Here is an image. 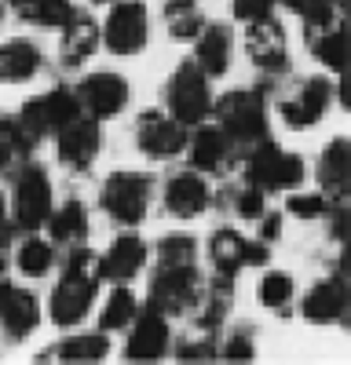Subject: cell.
Returning <instances> with one entry per match:
<instances>
[{"label": "cell", "mask_w": 351, "mask_h": 365, "mask_svg": "<svg viewBox=\"0 0 351 365\" xmlns=\"http://www.w3.org/2000/svg\"><path fill=\"white\" fill-rule=\"evenodd\" d=\"M278 234H282V216H278V212H263V216H260V237L256 241L268 245V241H278Z\"/></svg>", "instance_id": "obj_43"}, {"label": "cell", "mask_w": 351, "mask_h": 365, "mask_svg": "<svg viewBox=\"0 0 351 365\" xmlns=\"http://www.w3.org/2000/svg\"><path fill=\"white\" fill-rule=\"evenodd\" d=\"M99 37L113 55L143 51L146 41H151V19H146V8L139 4V0H121V4H113Z\"/></svg>", "instance_id": "obj_8"}, {"label": "cell", "mask_w": 351, "mask_h": 365, "mask_svg": "<svg viewBox=\"0 0 351 365\" xmlns=\"http://www.w3.org/2000/svg\"><path fill=\"white\" fill-rule=\"evenodd\" d=\"M8 4H11V8H19V11H22V8H29V4H34V0H8Z\"/></svg>", "instance_id": "obj_45"}, {"label": "cell", "mask_w": 351, "mask_h": 365, "mask_svg": "<svg viewBox=\"0 0 351 365\" xmlns=\"http://www.w3.org/2000/svg\"><path fill=\"white\" fill-rule=\"evenodd\" d=\"M275 4L278 0H234V19H242V22H256V19H268L275 15Z\"/></svg>", "instance_id": "obj_42"}, {"label": "cell", "mask_w": 351, "mask_h": 365, "mask_svg": "<svg viewBox=\"0 0 351 365\" xmlns=\"http://www.w3.org/2000/svg\"><path fill=\"white\" fill-rule=\"evenodd\" d=\"M136 329L128 332V344H125V358L128 361H161L168 344H172V332H168V314H161L158 307L146 303V311H136Z\"/></svg>", "instance_id": "obj_15"}, {"label": "cell", "mask_w": 351, "mask_h": 365, "mask_svg": "<svg viewBox=\"0 0 351 365\" xmlns=\"http://www.w3.org/2000/svg\"><path fill=\"white\" fill-rule=\"evenodd\" d=\"M4 270H8V263H4V252H0V282H4Z\"/></svg>", "instance_id": "obj_46"}, {"label": "cell", "mask_w": 351, "mask_h": 365, "mask_svg": "<svg viewBox=\"0 0 351 365\" xmlns=\"http://www.w3.org/2000/svg\"><path fill=\"white\" fill-rule=\"evenodd\" d=\"M242 172H245V182H253L260 190H292L304 182L307 168H304L300 154H285L271 139H260L245 150Z\"/></svg>", "instance_id": "obj_3"}, {"label": "cell", "mask_w": 351, "mask_h": 365, "mask_svg": "<svg viewBox=\"0 0 351 365\" xmlns=\"http://www.w3.org/2000/svg\"><path fill=\"white\" fill-rule=\"evenodd\" d=\"M158 263H161V267H190V263H198L194 237H187V234H168V237H161Z\"/></svg>", "instance_id": "obj_37"}, {"label": "cell", "mask_w": 351, "mask_h": 365, "mask_svg": "<svg viewBox=\"0 0 351 365\" xmlns=\"http://www.w3.org/2000/svg\"><path fill=\"white\" fill-rule=\"evenodd\" d=\"M330 103H333V84H330L326 77H304V81H297V84H292L285 96H282L278 117L285 120L289 128L304 132V128L315 125V120L326 117Z\"/></svg>", "instance_id": "obj_7"}, {"label": "cell", "mask_w": 351, "mask_h": 365, "mask_svg": "<svg viewBox=\"0 0 351 365\" xmlns=\"http://www.w3.org/2000/svg\"><path fill=\"white\" fill-rule=\"evenodd\" d=\"M213 205V190L201 172H180L165 182V212L176 220H194Z\"/></svg>", "instance_id": "obj_18"}, {"label": "cell", "mask_w": 351, "mask_h": 365, "mask_svg": "<svg viewBox=\"0 0 351 365\" xmlns=\"http://www.w3.org/2000/svg\"><path fill=\"white\" fill-rule=\"evenodd\" d=\"M63 44H58V58H63V66H81L92 58V51L99 48V26L92 22V15H81L73 11L63 26Z\"/></svg>", "instance_id": "obj_23"}, {"label": "cell", "mask_w": 351, "mask_h": 365, "mask_svg": "<svg viewBox=\"0 0 351 365\" xmlns=\"http://www.w3.org/2000/svg\"><path fill=\"white\" fill-rule=\"evenodd\" d=\"M44 227H48V237L58 241V245H81L88 237V212L81 201H66V205L51 208Z\"/></svg>", "instance_id": "obj_28"}, {"label": "cell", "mask_w": 351, "mask_h": 365, "mask_svg": "<svg viewBox=\"0 0 351 365\" xmlns=\"http://www.w3.org/2000/svg\"><path fill=\"white\" fill-rule=\"evenodd\" d=\"M333 205L337 201H330L322 190L318 194H292L285 201V212H289V216H297V220H326L333 212Z\"/></svg>", "instance_id": "obj_38"}, {"label": "cell", "mask_w": 351, "mask_h": 365, "mask_svg": "<svg viewBox=\"0 0 351 365\" xmlns=\"http://www.w3.org/2000/svg\"><path fill=\"white\" fill-rule=\"evenodd\" d=\"M256 299L263 303V307H271V311H285V303L292 299V278L282 274V270L263 274L260 285H256Z\"/></svg>", "instance_id": "obj_36"}, {"label": "cell", "mask_w": 351, "mask_h": 365, "mask_svg": "<svg viewBox=\"0 0 351 365\" xmlns=\"http://www.w3.org/2000/svg\"><path fill=\"white\" fill-rule=\"evenodd\" d=\"M187 154H190V168L201 175H220L238 161L242 150L230 143V135L213 125V128H198L194 135H187Z\"/></svg>", "instance_id": "obj_17"}, {"label": "cell", "mask_w": 351, "mask_h": 365, "mask_svg": "<svg viewBox=\"0 0 351 365\" xmlns=\"http://www.w3.org/2000/svg\"><path fill=\"white\" fill-rule=\"evenodd\" d=\"M96 289H99V274H96V256L92 249L84 245H70L66 259H63V278L51 289V303H48V314L55 325H81L88 318L96 303Z\"/></svg>", "instance_id": "obj_1"}, {"label": "cell", "mask_w": 351, "mask_h": 365, "mask_svg": "<svg viewBox=\"0 0 351 365\" xmlns=\"http://www.w3.org/2000/svg\"><path fill=\"white\" fill-rule=\"evenodd\" d=\"M143 263H146V245L136 234H125L103 256H96V274H99V282H113V285L121 282L125 285L143 270Z\"/></svg>", "instance_id": "obj_20"}, {"label": "cell", "mask_w": 351, "mask_h": 365, "mask_svg": "<svg viewBox=\"0 0 351 365\" xmlns=\"http://www.w3.org/2000/svg\"><path fill=\"white\" fill-rule=\"evenodd\" d=\"M165 22H168L172 41H194L205 26V19L194 8V0H165Z\"/></svg>", "instance_id": "obj_31"}, {"label": "cell", "mask_w": 351, "mask_h": 365, "mask_svg": "<svg viewBox=\"0 0 351 365\" xmlns=\"http://www.w3.org/2000/svg\"><path fill=\"white\" fill-rule=\"evenodd\" d=\"M77 113H81V106H77V96H73V91L55 88V91H48V96H41V99H34V103H26V106L19 110L15 120L26 128L29 139L41 143L44 135H55L63 125H70Z\"/></svg>", "instance_id": "obj_9"}, {"label": "cell", "mask_w": 351, "mask_h": 365, "mask_svg": "<svg viewBox=\"0 0 351 365\" xmlns=\"http://www.w3.org/2000/svg\"><path fill=\"white\" fill-rule=\"evenodd\" d=\"M0 22H4V0H0Z\"/></svg>", "instance_id": "obj_47"}, {"label": "cell", "mask_w": 351, "mask_h": 365, "mask_svg": "<svg viewBox=\"0 0 351 365\" xmlns=\"http://www.w3.org/2000/svg\"><path fill=\"white\" fill-rule=\"evenodd\" d=\"M268 245L263 241H249L234 230H216L209 241V259L213 267L223 274V278H234L242 267H263L268 263Z\"/></svg>", "instance_id": "obj_16"}, {"label": "cell", "mask_w": 351, "mask_h": 365, "mask_svg": "<svg viewBox=\"0 0 351 365\" xmlns=\"http://www.w3.org/2000/svg\"><path fill=\"white\" fill-rule=\"evenodd\" d=\"M216 125L230 135V143L238 150H249L253 143L268 139V99L260 91H227V96L213 106Z\"/></svg>", "instance_id": "obj_2"}, {"label": "cell", "mask_w": 351, "mask_h": 365, "mask_svg": "<svg viewBox=\"0 0 351 365\" xmlns=\"http://www.w3.org/2000/svg\"><path fill=\"white\" fill-rule=\"evenodd\" d=\"M216 358L245 365V361H253V358H256V344H253V336H249L245 329H234L230 336L223 340V347H216Z\"/></svg>", "instance_id": "obj_40"}, {"label": "cell", "mask_w": 351, "mask_h": 365, "mask_svg": "<svg viewBox=\"0 0 351 365\" xmlns=\"http://www.w3.org/2000/svg\"><path fill=\"white\" fill-rule=\"evenodd\" d=\"M110 354V340L106 332H81V336H70L58 347L44 351L37 361H66V365H96Z\"/></svg>", "instance_id": "obj_25"}, {"label": "cell", "mask_w": 351, "mask_h": 365, "mask_svg": "<svg viewBox=\"0 0 351 365\" xmlns=\"http://www.w3.org/2000/svg\"><path fill=\"white\" fill-rule=\"evenodd\" d=\"M99 4H103V0H99Z\"/></svg>", "instance_id": "obj_48"}, {"label": "cell", "mask_w": 351, "mask_h": 365, "mask_svg": "<svg viewBox=\"0 0 351 365\" xmlns=\"http://www.w3.org/2000/svg\"><path fill=\"white\" fill-rule=\"evenodd\" d=\"M41 73V51L29 41L0 44V84H26Z\"/></svg>", "instance_id": "obj_27"}, {"label": "cell", "mask_w": 351, "mask_h": 365, "mask_svg": "<svg viewBox=\"0 0 351 365\" xmlns=\"http://www.w3.org/2000/svg\"><path fill=\"white\" fill-rule=\"evenodd\" d=\"M347 179H351V146H347V139H333L326 146V154L318 158L322 194L330 201H344L347 197Z\"/></svg>", "instance_id": "obj_24"}, {"label": "cell", "mask_w": 351, "mask_h": 365, "mask_svg": "<svg viewBox=\"0 0 351 365\" xmlns=\"http://www.w3.org/2000/svg\"><path fill=\"white\" fill-rule=\"evenodd\" d=\"M201 292V278L194 263L190 267H161L151 278V307H158L161 314H190L194 299Z\"/></svg>", "instance_id": "obj_10"}, {"label": "cell", "mask_w": 351, "mask_h": 365, "mask_svg": "<svg viewBox=\"0 0 351 365\" xmlns=\"http://www.w3.org/2000/svg\"><path fill=\"white\" fill-rule=\"evenodd\" d=\"M194 58L190 63L205 73V77H223L227 66H230V34H227V26L220 22H205L201 26V34L194 37Z\"/></svg>", "instance_id": "obj_22"}, {"label": "cell", "mask_w": 351, "mask_h": 365, "mask_svg": "<svg viewBox=\"0 0 351 365\" xmlns=\"http://www.w3.org/2000/svg\"><path fill=\"white\" fill-rule=\"evenodd\" d=\"M26 22H34V26H44V29H58L70 15H73V4L70 0H34L29 8L19 11Z\"/></svg>", "instance_id": "obj_35"}, {"label": "cell", "mask_w": 351, "mask_h": 365, "mask_svg": "<svg viewBox=\"0 0 351 365\" xmlns=\"http://www.w3.org/2000/svg\"><path fill=\"white\" fill-rule=\"evenodd\" d=\"M37 322H41L37 296L19 289V285H11V282H0V325H4L8 340L11 344L26 340L29 332L37 329Z\"/></svg>", "instance_id": "obj_19"}, {"label": "cell", "mask_w": 351, "mask_h": 365, "mask_svg": "<svg viewBox=\"0 0 351 365\" xmlns=\"http://www.w3.org/2000/svg\"><path fill=\"white\" fill-rule=\"evenodd\" d=\"M311 55L318 58L322 66H330L333 73L344 70V58H347V34H344V22H333L326 29H311L307 34Z\"/></svg>", "instance_id": "obj_29"}, {"label": "cell", "mask_w": 351, "mask_h": 365, "mask_svg": "<svg viewBox=\"0 0 351 365\" xmlns=\"http://www.w3.org/2000/svg\"><path fill=\"white\" fill-rule=\"evenodd\" d=\"M11 205H15V227L19 230H37L44 227V220L51 216V179L41 165H22L19 175H15V194H11Z\"/></svg>", "instance_id": "obj_6"}, {"label": "cell", "mask_w": 351, "mask_h": 365, "mask_svg": "<svg viewBox=\"0 0 351 365\" xmlns=\"http://www.w3.org/2000/svg\"><path fill=\"white\" fill-rule=\"evenodd\" d=\"M245 51L253 58V66H260L263 73H282L285 63H289L285 29L271 15L256 19V22H245Z\"/></svg>", "instance_id": "obj_14"}, {"label": "cell", "mask_w": 351, "mask_h": 365, "mask_svg": "<svg viewBox=\"0 0 351 365\" xmlns=\"http://www.w3.org/2000/svg\"><path fill=\"white\" fill-rule=\"evenodd\" d=\"M289 11L304 19V29H326L333 22H344V0H282Z\"/></svg>", "instance_id": "obj_30"}, {"label": "cell", "mask_w": 351, "mask_h": 365, "mask_svg": "<svg viewBox=\"0 0 351 365\" xmlns=\"http://www.w3.org/2000/svg\"><path fill=\"white\" fill-rule=\"evenodd\" d=\"M230 299H234V285H230V278H213L209 285H201V292H198V299H194V322H198V329L201 332H209V329H216L223 318H227V311H230Z\"/></svg>", "instance_id": "obj_26"}, {"label": "cell", "mask_w": 351, "mask_h": 365, "mask_svg": "<svg viewBox=\"0 0 351 365\" xmlns=\"http://www.w3.org/2000/svg\"><path fill=\"white\" fill-rule=\"evenodd\" d=\"M99 146H103L99 125H96V117H88V113H77L70 125H63L55 132L58 161H63L70 172H88L92 168V161L99 158Z\"/></svg>", "instance_id": "obj_11"}, {"label": "cell", "mask_w": 351, "mask_h": 365, "mask_svg": "<svg viewBox=\"0 0 351 365\" xmlns=\"http://www.w3.org/2000/svg\"><path fill=\"white\" fill-rule=\"evenodd\" d=\"M165 106L168 117L180 125H201L213 113V91H209V77H205L194 63H183L165 84Z\"/></svg>", "instance_id": "obj_5"}, {"label": "cell", "mask_w": 351, "mask_h": 365, "mask_svg": "<svg viewBox=\"0 0 351 365\" xmlns=\"http://www.w3.org/2000/svg\"><path fill=\"white\" fill-rule=\"evenodd\" d=\"M37 143L26 135V128L19 125L15 117H0V172H8L15 161L29 158V150Z\"/></svg>", "instance_id": "obj_32"}, {"label": "cell", "mask_w": 351, "mask_h": 365, "mask_svg": "<svg viewBox=\"0 0 351 365\" xmlns=\"http://www.w3.org/2000/svg\"><path fill=\"white\" fill-rule=\"evenodd\" d=\"M51 263H55V249L41 237H26L19 245V252H15V267L26 274V278H44V274L51 270Z\"/></svg>", "instance_id": "obj_33"}, {"label": "cell", "mask_w": 351, "mask_h": 365, "mask_svg": "<svg viewBox=\"0 0 351 365\" xmlns=\"http://www.w3.org/2000/svg\"><path fill=\"white\" fill-rule=\"evenodd\" d=\"M176 358L180 361H213L216 358V340L209 336V332H201L198 340H183L180 347H176Z\"/></svg>", "instance_id": "obj_41"}, {"label": "cell", "mask_w": 351, "mask_h": 365, "mask_svg": "<svg viewBox=\"0 0 351 365\" xmlns=\"http://www.w3.org/2000/svg\"><path fill=\"white\" fill-rule=\"evenodd\" d=\"M151 175L143 172H113L103 190H99V205L103 212L113 220V223H125V227H136L146 208H151V197H154V187H151Z\"/></svg>", "instance_id": "obj_4"}, {"label": "cell", "mask_w": 351, "mask_h": 365, "mask_svg": "<svg viewBox=\"0 0 351 365\" xmlns=\"http://www.w3.org/2000/svg\"><path fill=\"white\" fill-rule=\"evenodd\" d=\"M136 146L154 161H172L176 154L187 150V125L172 120L168 113L151 110L136 120Z\"/></svg>", "instance_id": "obj_12"}, {"label": "cell", "mask_w": 351, "mask_h": 365, "mask_svg": "<svg viewBox=\"0 0 351 365\" xmlns=\"http://www.w3.org/2000/svg\"><path fill=\"white\" fill-rule=\"evenodd\" d=\"M132 318H136V296L128 289H113L110 299H106V307H103V314H99V329L103 332L125 329V325H132Z\"/></svg>", "instance_id": "obj_34"}, {"label": "cell", "mask_w": 351, "mask_h": 365, "mask_svg": "<svg viewBox=\"0 0 351 365\" xmlns=\"http://www.w3.org/2000/svg\"><path fill=\"white\" fill-rule=\"evenodd\" d=\"M347 282L340 278H326V282H318L307 296H304V318L311 325H333V322H344L347 318Z\"/></svg>", "instance_id": "obj_21"}, {"label": "cell", "mask_w": 351, "mask_h": 365, "mask_svg": "<svg viewBox=\"0 0 351 365\" xmlns=\"http://www.w3.org/2000/svg\"><path fill=\"white\" fill-rule=\"evenodd\" d=\"M8 223V201H4V194H0V227Z\"/></svg>", "instance_id": "obj_44"}, {"label": "cell", "mask_w": 351, "mask_h": 365, "mask_svg": "<svg viewBox=\"0 0 351 365\" xmlns=\"http://www.w3.org/2000/svg\"><path fill=\"white\" fill-rule=\"evenodd\" d=\"M230 205L242 220H260L268 212V190L253 187V182H242L238 190H230Z\"/></svg>", "instance_id": "obj_39"}, {"label": "cell", "mask_w": 351, "mask_h": 365, "mask_svg": "<svg viewBox=\"0 0 351 365\" xmlns=\"http://www.w3.org/2000/svg\"><path fill=\"white\" fill-rule=\"evenodd\" d=\"M77 106L81 113L96 117V120H106V117H117L128 103V81L121 73H88L81 84H77Z\"/></svg>", "instance_id": "obj_13"}]
</instances>
